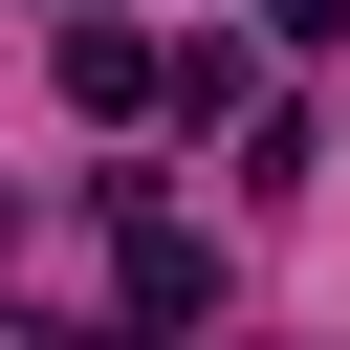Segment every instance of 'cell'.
<instances>
[{"instance_id":"cell-1","label":"cell","mask_w":350,"mask_h":350,"mask_svg":"<svg viewBox=\"0 0 350 350\" xmlns=\"http://www.w3.org/2000/svg\"><path fill=\"white\" fill-rule=\"evenodd\" d=\"M66 109H88V131H153V109H175V44H153V22H66Z\"/></svg>"}]
</instances>
